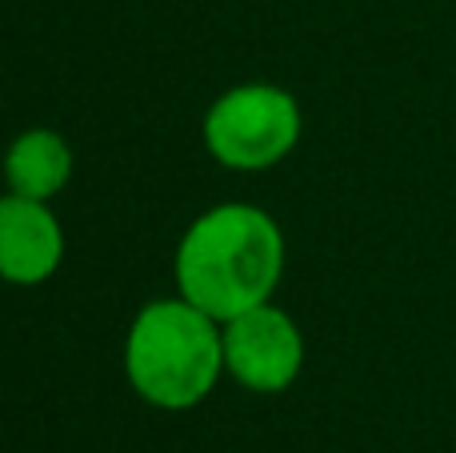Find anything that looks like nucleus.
Segmentation results:
<instances>
[{
  "label": "nucleus",
  "mask_w": 456,
  "mask_h": 453,
  "mask_svg": "<svg viewBox=\"0 0 456 453\" xmlns=\"http://www.w3.org/2000/svg\"><path fill=\"white\" fill-rule=\"evenodd\" d=\"M289 245L273 213L244 201L213 205L184 229L173 257L176 293L216 321H232L273 301Z\"/></svg>",
  "instance_id": "nucleus-1"
},
{
  "label": "nucleus",
  "mask_w": 456,
  "mask_h": 453,
  "mask_svg": "<svg viewBox=\"0 0 456 453\" xmlns=\"http://www.w3.org/2000/svg\"><path fill=\"white\" fill-rule=\"evenodd\" d=\"M125 377L152 409H197L224 377L221 321L181 293L141 305L125 334Z\"/></svg>",
  "instance_id": "nucleus-2"
},
{
  "label": "nucleus",
  "mask_w": 456,
  "mask_h": 453,
  "mask_svg": "<svg viewBox=\"0 0 456 453\" xmlns=\"http://www.w3.org/2000/svg\"><path fill=\"white\" fill-rule=\"evenodd\" d=\"M300 104L289 88L248 80L232 85L208 104L200 120V141L216 165L232 173H265L276 169L300 144Z\"/></svg>",
  "instance_id": "nucleus-3"
},
{
  "label": "nucleus",
  "mask_w": 456,
  "mask_h": 453,
  "mask_svg": "<svg viewBox=\"0 0 456 453\" xmlns=\"http://www.w3.org/2000/svg\"><path fill=\"white\" fill-rule=\"evenodd\" d=\"M221 337L224 374L248 393H284L305 369V334L273 301L221 321Z\"/></svg>",
  "instance_id": "nucleus-4"
},
{
  "label": "nucleus",
  "mask_w": 456,
  "mask_h": 453,
  "mask_svg": "<svg viewBox=\"0 0 456 453\" xmlns=\"http://www.w3.org/2000/svg\"><path fill=\"white\" fill-rule=\"evenodd\" d=\"M64 261V229L48 201L0 197V281L8 285H45Z\"/></svg>",
  "instance_id": "nucleus-5"
},
{
  "label": "nucleus",
  "mask_w": 456,
  "mask_h": 453,
  "mask_svg": "<svg viewBox=\"0 0 456 453\" xmlns=\"http://www.w3.org/2000/svg\"><path fill=\"white\" fill-rule=\"evenodd\" d=\"M72 149L56 128H24L4 152V185L16 197L53 201L72 181Z\"/></svg>",
  "instance_id": "nucleus-6"
}]
</instances>
